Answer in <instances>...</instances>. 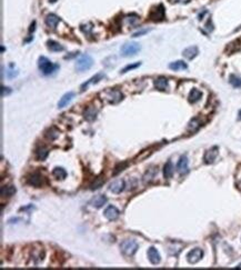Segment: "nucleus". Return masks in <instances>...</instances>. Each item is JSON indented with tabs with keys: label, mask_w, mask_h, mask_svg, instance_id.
Masks as SVG:
<instances>
[{
	"label": "nucleus",
	"mask_w": 241,
	"mask_h": 270,
	"mask_svg": "<svg viewBox=\"0 0 241 270\" xmlns=\"http://www.w3.org/2000/svg\"><path fill=\"white\" fill-rule=\"evenodd\" d=\"M91 29H92V25H91V24L82 25V26H81V30L85 32V34H89V32L91 31Z\"/></svg>",
	"instance_id": "72a5a7b5"
},
{
	"label": "nucleus",
	"mask_w": 241,
	"mask_h": 270,
	"mask_svg": "<svg viewBox=\"0 0 241 270\" xmlns=\"http://www.w3.org/2000/svg\"><path fill=\"white\" fill-rule=\"evenodd\" d=\"M46 25L48 26V28H50V29H55L57 27V25L59 24L60 21V18L57 17L56 15H53V13H50V15H48L46 17Z\"/></svg>",
	"instance_id": "4468645a"
},
{
	"label": "nucleus",
	"mask_w": 241,
	"mask_h": 270,
	"mask_svg": "<svg viewBox=\"0 0 241 270\" xmlns=\"http://www.w3.org/2000/svg\"><path fill=\"white\" fill-rule=\"evenodd\" d=\"M154 87L157 88L158 90H161V91H164V90L168 89V79L164 77H159L154 80Z\"/></svg>",
	"instance_id": "f3484780"
},
{
	"label": "nucleus",
	"mask_w": 241,
	"mask_h": 270,
	"mask_svg": "<svg viewBox=\"0 0 241 270\" xmlns=\"http://www.w3.org/2000/svg\"><path fill=\"white\" fill-rule=\"evenodd\" d=\"M140 65H141V62H136V64H132V65H128V66H126L125 68L121 70V74H126V72L129 71V70H132V69L138 68Z\"/></svg>",
	"instance_id": "2f4dec72"
},
{
	"label": "nucleus",
	"mask_w": 241,
	"mask_h": 270,
	"mask_svg": "<svg viewBox=\"0 0 241 270\" xmlns=\"http://www.w3.org/2000/svg\"><path fill=\"white\" fill-rule=\"evenodd\" d=\"M97 114H98V110L92 106H89L85 111V118L89 121H92V120L96 119L97 117Z\"/></svg>",
	"instance_id": "412c9836"
},
{
	"label": "nucleus",
	"mask_w": 241,
	"mask_h": 270,
	"mask_svg": "<svg viewBox=\"0 0 241 270\" xmlns=\"http://www.w3.org/2000/svg\"><path fill=\"white\" fill-rule=\"evenodd\" d=\"M126 167V164H119V166H117L116 167V170H114V175H117V173H118V172H120V171H122V170H123V168Z\"/></svg>",
	"instance_id": "c9c22d12"
},
{
	"label": "nucleus",
	"mask_w": 241,
	"mask_h": 270,
	"mask_svg": "<svg viewBox=\"0 0 241 270\" xmlns=\"http://www.w3.org/2000/svg\"><path fill=\"white\" fill-rule=\"evenodd\" d=\"M29 183L34 186V187H40V186L42 185V177L39 173H33L29 178Z\"/></svg>",
	"instance_id": "b1692460"
},
{
	"label": "nucleus",
	"mask_w": 241,
	"mask_h": 270,
	"mask_svg": "<svg viewBox=\"0 0 241 270\" xmlns=\"http://www.w3.org/2000/svg\"><path fill=\"white\" fill-rule=\"evenodd\" d=\"M229 82H230L232 87L234 88H241V78L236 76V74H230L229 77Z\"/></svg>",
	"instance_id": "cd10ccee"
},
{
	"label": "nucleus",
	"mask_w": 241,
	"mask_h": 270,
	"mask_svg": "<svg viewBox=\"0 0 241 270\" xmlns=\"http://www.w3.org/2000/svg\"><path fill=\"white\" fill-rule=\"evenodd\" d=\"M92 65H93L92 58L89 55H83L76 62V69H77L78 71L83 72L86 70H89L92 67Z\"/></svg>",
	"instance_id": "7ed1b4c3"
},
{
	"label": "nucleus",
	"mask_w": 241,
	"mask_h": 270,
	"mask_svg": "<svg viewBox=\"0 0 241 270\" xmlns=\"http://www.w3.org/2000/svg\"><path fill=\"white\" fill-rule=\"evenodd\" d=\"M52 175H53V177H56L57 179L64 180L65 178L67 177V171L64 169V168L57 167V168H55V169H53Z\"/></svg>",
	"instance_id": "393cba45"
},
{
	"label": "nucleus",
	"mask_w": 241,
	"mask_h": 270,
	"mask_svg": "<svg viewBox=\"0 0 241 270\" xmlns=\"http://www.w3.org/2000/svg\"><path fill=\"white\" fill-rule=\"evenodd\" d=\"M171 2H181V3H185L188 2L189 0H170Z\"/></svg>",
	"instance_id": "4c0bfd02"
},
{
	"label": "nucleus",
	"mask_w": 241,
	"mask_h": 270,
	"mask_svg": "<svg viewBox=\"0 0 241 270\" xmlns=\"http://www.w3.org/2000/svg\"><path fill=\"white\" fill-rule=\"evenodd\" d=\"M148 258L150 260V262L152 265H158L161 260V257H160V254L158 252L154 247H150L148 249Z\"/></svg>",
	"instance_id": "9b49d317"
},
{
	"label": "nucleus",
	"mask_w": 241,
	"mask_h": 270,
	"mask_svg": "<svg viewBox=\"0 0 241 270\" xmlns=\"http://www.w3.org/2000/svg\"><path fill=\"white\" fill-rule=\"evenodd\" d=\"M103 78H105V74H97L96 76H93L92 78H90V79L88 80L87 82L82 83L81 88H80V89H81V91H85L86 88H87L88 86L90 85V83H97V82H99L101 79H103Z\"/></svg>",
	"instance_id": "a211bd4d"
},
{
	"label": "nucleus",
	"mask_w": 241,
	"mask_h": 270,
	"mask_svg": "<svg viewBox=\"0 0 241 270\" xmlns=\"http://www.w3.org/2000/svg\"><path fill=\"white\" fill-rule=\"evenodd\" d=\"M199 127H200V122H199V120L198 119H192L190 122H189L188 130H190V131H196Z\"/></svg>",
	"instance_id": "7c9ffc66"
},
{
	"label": "nucleus",
	"mask_w": 241,
	"mask_h": 270,
	"mask_svg": "<svg viewBox=\"0 0 241 270\" xmlns=\"http://www.w3.org/2000/svg\"><path fill=\"white\" fill-rule=\"evenodd\" d=\"M202 97V92L200 91L199 89H192L190 91V93H189V101H190L191 103H196L198 102L200 99H201Z\"/></svg>",
	"instance_id": "aec40b11"
},
{
	"label": "nucleus",
	"mask_w": 241,
	"mask_h": 270,
	"mask_svg": "<svg viewBox=\"0 0 241 270\" xmlns=\"http://www.w3.org/2000/svg\"><path fill=\"white\" fill-rule=\"evenodd\" d=\"M47 47L50 51H53V52H59V51H64L65 48L64 46H61L59 43L57 41H53V40H48L47 41Z\"/></svg>",
	"instance_id": "6ab92c4d"
},
{
	"label": "nucleus",
	"mask_w": 241,
	"mask_h": 270,
	"mask_svg": "<svg viewBox=\"0 0 241 270\" xmlns=\"http://www.w3.org/2000/svg\"><path fill=\"white\" fill-rule=\"evenodd\" d=\"M198 52H199L198 48H197L196 46H191V47L185 48V50H183L182 55H183V57H185V58L191 60V59H194V57L198 55Z\"/></svg>",
	"instance_id": "2eb2a0df"
},
{
	"label": "nucleus",
	"mask_w": 241,
	"mask_h": 270,
	"mask_svg": "<svg viewBox=\"0 0 241 270\" xmlns=\"http://www.w3.org/2000/svg\"><path fill=\"white\" fill-rule=\"evenodd\" d=\"M163 176L164 178H167V179H169V178H171L172 176H173V164H172V162L170 161V160L166 162V164H164Z\"/></svg>",
	"instance_id": "5701e85b"
},
{
	"label": "nucleus",
	"mask_w": 241,
	"mask_h": 270,
	"mask_svg": "<svg viewBox=\"0 0 241 270\" xmlns=\"http://www.w3.org/2000/svg\"><path fill=\"white\" fill-rule=\"evenodd\" d=\"M102 95L105 97V99H107L110 103H117L122 99V93L120 92L119 90L108 89L105 92H102Z\"/></svg>",
	"instance_id": "39448f33"
},
{
	"label": "nucleus",
	"mask_w": 241,
	"mask_h": 270,
	"mask_svg": "<svg viewBox=\"0 0 241 270\" xmlns=\"http://www.w3.org/2000/svg\"><path fill=\"white\" fill-rule=\"evenodd\" d=\"M74 96V93L71 92V91H70V92L65 93V95L60 98V100H59V102H58V108H65V107H66L67 105H68V103L72 100Z\"/></svg>",
	"instance_id": "dca6fc26"
},
{
	"label": "nucleus",
	"mask_w": 241,
	"mask_h": 270,
	"mask_svg": "<svg viewBox=\"0 0 241 270\" xmlns=\"http://www.w3.org/2000/svg\"><path fill=\"white\" fill-rule=\"evenodd\" d=\"M138 248H139V245L133 239H126L120 244V250L127 257H132L137 252Z\"/></svg>",
	"instance_id": "f257e3e1"
},
{
	"label": "nucleus",
	"mask_w": 241,
	"mask_h": 270,
	"mask_svg": "<svg viewBox=\"0 0 241 270\" xmlns=\"http://www.w3.org/2000/svg\"><path fill=\"white\" fill-rule=\"evenodd\" d=\"M48 155H49V151H48V149H46L45 147H40V148H38L37 151H36V156H37L38 160H45L48 157Z\"/></svg>",
	"instance_id": "bb28decb"
},
{
	"label": "nucleus",
	"mask_w": 241,
	"mask_h": 270,
	"mask_svg": "<svg viewBox=\"0 0 241 270\" xmlns=\"http://www.w3.org/2000/svg\"><path fill=\"white\" fill-rule=\"evenodd\" d=\"M38 67H39L40 71L42 72L43 74H46V76L53 74V72L59 68L58 65H53L52 62L48 58H46V57H40L39 60H38Z\"/></svg>",
	"instance_id": "f03ea898"
},
{
	"label": "nucleus",
	"mask_w": 241,
	"mask_h": 270,
	"mask_svg": "<svg viewBox=\"0 0 241 270\" xmlns=\"http://www.w3.org/2000/svg\"><path fill=\"white\" fill-rule=\"evenodd\" d=\"M119 210L117 209L114 206H109L106 208L103 214H105V217L107 218L108 220H116L117 218L119 217Z\"/></svg>",
	"instance_id": "f8f14e48"
},
{
	"label": "nucleus",
	"mask_w": 241,
	"mask_h": 270,
	"mask_svg": "<svg viewBox=\"0 0 241 270\" xmlns=\"http://www.w3.org/2000/svg\"><path fill=\"white\" fill-rule=\"evenodd\" d=\"M157 172H158V170H157L156 168H150V169H148L146 176H145V182H149V181H151V180L154 178Z\"/></svg>",
	"instance_id": "c85d7f7f"
},
{
	"label": "nucleus",
	"mask_w": 241,
	"mask_h": 270,
	"mask_svg": "<svg viewBox=\"0 0 241 270\" xmlns=\"http://www.w3.org/2000/svg\"><path fill=\"white\" fill-rule=\"evenodd\" d=\"M218 154H219V148H218L217 146L208 149L203 157L204 162H206V164H212V162L216 160V158L218 157Z\"/></svg>",
	"instance_id": "6e6552de"
},
{
	"label": "nucleus",
	"mask_w": 241,
	"mask_h": 270,
	"mask_svg": "<svg viewBox=\"0 0 241 270\" xmlns=\"http://www.w3.org/2000/svg\"><path fill=\"white\" fill-rule=\"evenodd\" d=\"M169 68L171 70H175V71H178V70H183V69H187L188 66L185 62L181 60H178V61H173L171 64H169Z\"/></svg>",
	"instance_id": "4be33fe9"
},
{
	"label": "nucleus",
	"mask_w": 241,
	"mask_h": 270,
	"mask_svg": "<svg viewBox=\"0 0 241 270\" xmlns=\"http://www.w3.org/2000/svg\"><path fill=\"white\" fill-rule=\"evenodd\" d=\"M202 257H203V251H202V249L194 248L188 252V254H187V260H188L190 263H197L198 261L201 260Z\"/></svg>",
	"instance_id": "423d86ee"
},
{
	"label": "nucleus",
	"mask_w": 241,
	"mask_h": 270,
	"mask_svg": "<svg viewBox=\"0 0 241 270\" xmlns=\"http://www.w3.org/2000/svg\"><path fill=\"white\" fill-rule=\"evenodd\" d=\"M189 170V167H188V158L185 155L180 157L179 159V161L177 164V171L180 173V175H185Z\"/></svg>",
	"instance_id": "1a4fd4ad"
},
{
	"label": "nucleus",
	"mask_w": 241,
	"mask_h": 270,
	"mask_svg": "<svg viewBox=\"0 0 241 270\" xmlns=\"http://www.w3.org/2000/svg\"><path fill=\"white\" fill-rule=\"evenodd\" d=\"M16 192V188L13 186H5L1 188V196L2 197H11Z\"/></svg>",
	"instance_id": "a878e982"
},
{
	"label": "nucleus",
	"mask_w": 241,
	"mask_h": 270,
	"mask_svg": "<svg viewBox=\"0 0 241 270\" xmlns=\"http://www.w3.org/2000/svg\"><path fill=\"white\" fill-rule=\"evenodd\" d=\"M125 189V181L122 179H117L112 181L109 186V190L114 193H120Z\"/></svg>",
	"instance_id": "9d476101"
},
{
	"label": "nucleus",
	"mask_w": 241,
	"mask_h": 270,
	"mask_svg": "<svg viewBox=\"0 0 241 270\" xmlns=\"http://www.w3.org/2000/svg\"><path fill=\"white\" fill-rule=\"evenodd\" d=\"M46 136H47L50 140H55V139L59 136V133H58V130H56L55 128H50L49 130H47Z\"/></svg>",
	"instance_id": "c756f323"
},
{
	"label": "nucleus",
	"mask_w": 241,
	"mask_h": 270,
	"mask_svg": "<svg viewBox=\"0 0 241 270\" xmlns=\"http://www.w3.org/2000/svg\"><path fill=\"white\" fill-rule=\"evenodd\" d=\"M18 74V71L17 70H15V69H12V65L10 66V68L7 70V77L8 78H15Z\"/></svg>",
	"instance_id": "473e14b6"
},
{
	"label": "nucleus",
	"mask_w": 241,
	"mask_h": 270,
	"mask_svg": "<svg viewBox=\"0 0 241 270\" xmlns=\"http://www.w3.org/2000/svg\"><path fill=\"white\" fill-rule=\"evenodd\" d=\"M146 32H148V30H141V31H138V32H136L135 34H133V37H139V36H141V34H146Z\"/></svg>",
	"instance_id": "e433bc0d"
},
{
	"label": "nucleus",
	"mask_w": 241,
	"mask_h": 270,
	"mask_svg": "<svg viewBox=\"0 0 241 270\" xmlns=\"http://www.w3.org/2000/svg\"><path fill=\"white\" fill-rule=\"evenodd\" d=\"M106 202H107V197L103 196V195L95 196L90 200V205L92 207H95V208H101L103 205H106Z\"/></svg>",
	"instance_id": "ddd939ff"
},
{
	"label": "nucleus",
	"mask_w": 241,
	"mask_h": 270,
	"mask_svg": "<svg viewBox=\"0 0 241 270\" xmlns=\"http://www.w3.org/2000/svg\"><path fill=\"white\" fill-rule=\"evenodd\" d=\"M239 115H240V117H239V118H240V119H241V111L239 112Z\"/></svg>",
	"instance_id": "58836bf2"
},
{
	"label": "nucleus",
	"mask_w": 241,
	"mask_h": 270,
	"mask_svg": "<svg viewBox=\"0 0 241 270\" xmlns=\"http://www.w3.org/2000/svg\"><path fill=\"white\" fill-rule=\"evenodd\" d=\"M150 19L151 20H154V21H161L164 19V9H163V6L162 5H159L152 8L150 12Z\"/></svg>",
	"instance_id": "0eeeda50"
},
{
	"label": "nucleus",
	"mask_w": 241,
	"mask_h": 270,
	"mask_svg": "<svg viewBox=\"0 0 241 270\" xmlns=\"http://www.w3.org/2000/svg\"><path fill=\"white\" fill-rule=\"evenodd\" d=\"M10 92H11V89L9 87H1V96H2V97L8 96Z\"/></svg>",
	"instance_id": "f704fd0d"
},
{
	"label": "nucleus",
	"mask_w": 241,
	"mask_h": 270,
	"mask_svg": "<svg viewBox=\"0 0 241 270\" xmlns=\"http://www.w3.org/2000/svg\"><path fill=\"white\" fill-rule=\"evenodd\" d=\"M141 47L137 43H128L121 47V55L123 57H131L140 51Z\"/></svg>",
	"instance_id": "20e7f679"
}]
</instances>
